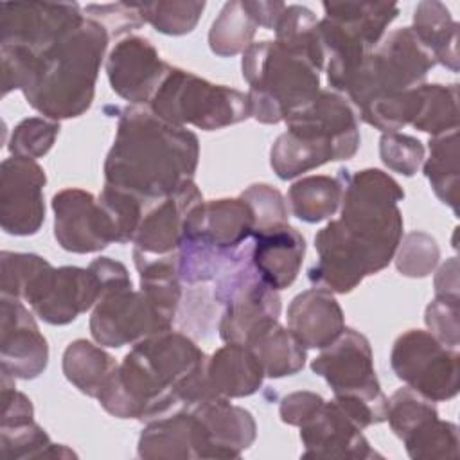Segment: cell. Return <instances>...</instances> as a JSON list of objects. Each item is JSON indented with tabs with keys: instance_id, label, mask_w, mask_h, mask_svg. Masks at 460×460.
Returning <instances> with one entry per match:
<instances>
[{
	"instance_id": "d6a6232c",
	"label": "cell",
	"mask_w": 460,
	"mask_h": 460,
	"mask_svg": "<svg viewBox=\"0 0 460 460\" xmlns=\"http://www.w3.org/2000/svg\"><path fill=\"white\" fill-rule=\"evenodd\" d=\"M429 156L422 169L435 196L458 214V129L440 133L429 138Z\"/></svg>"
},
{
	"instance_id": "7bdbcfd3",
	"label": "cell",
	"mask_w": 460,
	"mask_h": 460,
	"mask_svg": "<svg viewBox=\"0 0 460 460\" xmlns=\"http://www.w3.org/2000/svg\"><path fill=\"white\" fill-rule=\"evenodd\" d=\"M50 266L49 261L36 253L2 252L0 273H2V296L25 300L38 277Z\"/></svg>"
},
{
	"instance_id": "277c9868",
	"label": "cell",
	"mask_w": 460,
	"mask_h": 460,
	"mask_svg": "<svg viewBox=\"0 0 460 460\" xmlns=\"http://www.w3.org/2000/svg\"><path fill=\"white\" fill-rule=\"evenodd\" d=\"M108 31L86 14L38 59L27 102L50 120L75 119L93 101L97 75L110 43Z\"/></svg>"
},
{
	"instance_id": "f1b7e54d",
	"label": "cell",
	"mask_w": 460,
	"mask_h": 460,
	"mask_svg": "<svg viewBox=\"0 0 460 460\" xmlns=\"http://www.w3.org/2000/svg\"><path fill=\"white\" fill-rule=\"evenodd\" d=\"M133 261L140 277V291L162 314L174 322L181 300L176 252L167 255H147L133 250Z\"/></svg>"
},
{
	"instance_id": "4fadbf2b",
	"label": "cell",
	"mask_w": 460,
	"mask_h": 460,
	"mask_svg": "<svg viewBox=\"0 0 460 460\" xmlns=\"http://www.w3.org/2000/svg\"><path fill=\"white\" fill-rule=\"evenodd\" d=\"M75 2H4L0 4V45H16L40 56L81 18Z\"/></svg>"
},
{
	"instance_id": "8fae6325",
	"label": "cell",
	"mask_w": 460,
	"mask_h": 460,
	"mask_svg": "<svg viewBox=\"0 0 460 460\" xmlns=\"http://www.w3.org/2000/svg\"><path fill=\"white\" fill-rule=\"evenodd\" d=\"M320 350L311 370L327 381L334 397L363 402L386 417L388 399L381 392L367 336L345 327L332 343Z\"/></svg>"
},
{
	"instance_id": "e0dca14e",
	"label": "cell",
	"mask_w": 460,
	"mask_h": 460,
	"mask_svg": "<svg viewBox=\"0 0 460 460\" xmlns=\"http://www.w3.org/2000/svg\"><path fill=\"white\" fill-rule=\"evenodd\" d=\"M52 210L54 237L63 250L93 253L115 243L110 217L92 192L63 189L52 198Z\"/></svg>"
},
{
	"instance_id": "7402d4cb",
	"label": "cell",
	"mask_w": 460,
	"mask_h": 460,
	"mask_svg": "<svg viewBox=\"0 0 460 460\" xmlns=\"http://www.w3.org/2000/svg\"><path fill=\"white\" fill-rule=\"evenodd\" d=\"M137 451L146 460L208 458V438L198 415L185 408L147 420Z\"/></svg>"
},
{
	"instance_id": "ba28073f",
	"label": "cell",
	"mask_w": 460,
	"mask_h": 460,
	"mask_svg": "<svg viewBox=\"0 0 460 460\" xmlns=\"http://www.w3.org/2000/svg\"><path fill=\"white\" fill-rule=\"evenodd\" d=\"M435 65L433 54L417 40L411 27H401L385 34L368 52L345 93L356 110H361L376 99L424 84Z\"/></svg>"
},
{
	"instance_id": "6da1fadb",
	"label": "cell",
	"mask_w": 460,
	"mask_h": 460,
	"mask_svg": "<svg viewBox=\"0 0 460 460\" xmlns=\"http://www.w3.org/2000/svg\"><path fill=\"white\" fill-rule=\"evenodd\" d=\"M338 176L343 185L340 217L314 235L318 261L307 277L314 288L345 295L394 259L402 237L397 203L404 190L381 169H340Z\"/></svg>"
},
{
	"instance_id": "d4e9b609",
	"label": "cell",
	"mask_w": 460,
	"mask_h": 460,
	"mask_svg": "<svg viewBox=\"0 0 460 460\" xmlns=\"http://www.w3.org/2000/svg\"><path fill=\"white\" fill-rule=\"evenodd\" d=\"M189 410L198 415L207 431L208 458H237L257 437L253 415L223 395H210Z\"/></svg>"
},
{
	"instance_id": "7a4b0ae2",
	"label": "cell",
	"mask_w": 460,
	"mask_h": 460,
	"mask_svg": "<svg viewBox=\"0 0 460 460\" xmlns=\"http://www.w3.org/2000/svg\"><path fill=\"white\" fill-rule=\"evenodd\" d=\"M205 352L183 332L162 331L131 347L99 395L119 419L153 420L217 395L207 377Z\"/></svg>"
},
{
	"instance_id": "681fc988",
	"label": "cell",
	"mask_w": 460,
	"mask_h": 460,
	"mask_svg": "<svg viewBox=\"0 0 460 460\" xmlns=\"http://www.w3.org/2000/svg\"><path fill=\"white\" fill-rule=\"evenodd\" d=\"M460 296H435L424 314L428 332H431L440 343L451 349H458L460 343V322H458Z\"/></svg>"
},
{
	"instance_id": "5b68a950",
	"label": "cell",
	"mask_w": 460,
	"mask_h": 460,
	"mask_svg": "<svg viewBox=\"0 0 460 460\" xmlns=\"http://www.w3.org/2000/svg\"><path fill=\"white\" fill-rule=\"evenodd\" d=\"M252 117L277 124L311 102L320 92V70L277 41L252 43L243 52Z\"/></svg>"
},
{
	"instance_id": "5bb4252c",
	"label": "cell",
	"mask_w": 460,
	"mask_h": 460,
	"mask_svg": "<svg viewBox=\"0 0 460 460\" xmlns=\"http://www.w3.org/2000/svg\"><path fill=\"white\" fill-rule=\"evenodd\" d=\"M43 167L23 156L5 158L0 165V225L11 235H34L45 221Z\"/></svg>"
},
{
	"instance_id": "bcb514c9",
	"label": "cell",
	"mask_w": 460,
	"mask_h": 460,
	"mask_svg": "<svg viewBox=\"0 0 460 460\" xmlns=\"http://www.w3.org/2000/svg\"><path fill=\"white\" fill-rule=\"evenodd\" d=\"M59 122L47 117H27L18 122L9 138V151L13 156L41 158L50 151L58 135Z\"/></svg>"
},
{
	"instance_id": "ab89813d",
	"label": "cell",
	"mask_w": 460,
	"mask_h": 460,
	"mask_svg": "<svg viewBox=\"0 0 460 460\" xmlns=\"http://www.w3.org/2000/svg\"><path fill=\"white\" fill-rule=\"evenodd\" d=\"M402 442L408 456L413 460L458 458V428L438 417L413 429Z\"/></svg>"
},
{
	"instance_id": "836d02e7",
	"label": "cell",
	"mask_w": 460,
	"mask_h": 460,
	"mask_svg": "<svg viewBox=\"0 0 460 460\" xmlns=\"http://www.w3.org/2000/svg\"><path fill=\"white\" fill-rule=\"evenodd\" d=\"M275 41L305 58L318 70L325 66V52L314 13L305 5H286L275 25Z\"/></svg>"
},
{
	"instance_id": "4dcf8cb0",
	"label": "cell",
	"mask_w": 460,
	"mask_h": 460,
	"mask_svg": "<svg viewBox=\"0 0 460 460\" xmlns=\"http://www.w3.org/2000/svg\"><path fill=\"white\" fill-rule=\"evenodd\" d=\"M117 365L119 363L102 347L88 340H75L63 352L65 377L88 397L99 395Z\"/></svg>"
},
{
	"instance_id": "83f0119b",
	"label": "cell",
	"mask_w": 460,
	"mask_h": 460,
	"mask_svg": "<svg viewBox=\"0 0 460 460\" xmlns=\"http://www.w3.org/2000/svg\"><path fill=\"white\" fill-rule=\"evenodd\" d=\"M411 31L433 54L437 63L451 72H458V23L442 2H419L413 13Z\"/></svg>"
},
{
	"instance_id": "f907efd6",
	"label": "cell",
	"mask_w": 460,
	"mask_h": 460,
	"mask_svg": "<svg viewBox=\"0 0 460 460\" xmlns=\"http://www.w3.org/2000/svg\"><path fill=\"white\" fill-rule=\"evenodd\" d=\"M83 13L88 18L99 22L110 34V38L128 34L140 29L146 22L138 11V2H117V4H88Z\"/></svg>"
},
{
	"instance_id": "9c48e42d",
	"label": "cell",
	"mask_w": 460,
	"mask_h": 460,
	"mask_svg": "<svg viewBox=\"0 0 460 460\" xmlns=\"http://www.w3.org/2000/svg\"><path fill=\"white\" fill-rule=\"evenodd\" d=\"M246 248L214 282V302L223 305L219 336L225 343L246 345L259 331L279 320L280 296L252 264Z\"/></svg>"
},
{
	"instance_id": "60d3db41",
	"label": "cell",
	"mask_w": 460,
	"mask_h": 460,
	"mask_svg": "<svg viewBox=\"0 0 460 460\" xmlns=\"http://www.w3.org/2000/svg\"><path fill=\"white\" fill-rule=\"evenodd\" d=\"M205 2L171 0V2H138V11L146 23L167 36H181L194 31Z\"/></svg>"
},
{
	"instance_id": "7dc6e473",
	"label": "cell",
	"mask_w": 460,
	"mask_h": 460,
	"mask_svg": "<svg viewBox=\"0 0 460 460\" xmlns=\"http://www.w3.org/2000/svg\"><path fill=\"white\" fill-rule=\"evenodd\" d=\"M383 164L404 176H413L424 162V146L419 138L397 131L383 133L379 140Z\"/></svg>"
},
{
	"instance_id": "4316f807",
	"label": "cell",
	"mask_w": 460,
	"mask_h": 460,
	"mask_svg": "<svg viewBox=\"0 0 460 460\" xmlns=\"http://www.w3.org/2000/svg\"><path fill=\"white\" fill-rule=\"evenodd\" d=\"M207 377L217 395L239 399L261 388L264 370L248 345L226 343L207 359Z\"/></svg>"
},
{
	"instance_id": "cb8c5ba5",
	"label": "cell",
	"mask_w": 460,
	"mask_h": 460,
	"mask_svg": "<svg viewBox=\"0 0 460 460\" xmlns=\"http://www.w3.org/2000/svg\"><path fill=\"white\" fill-rule=\"evenodd\" d=\"M252 244V264L259 277L273 289L289 288L304 262L305 241L289 223L255 230Z\"/></svg>"
},
{
	"instance_id": "9a60e30c",
	"label": "cell",
	"mask_w": 460,
	"mask_h": 460,
	"mask_svg": "<svg viewBox=\"0 0 460 460\" xmlns=\"http://www.w3.org/2000/svg\"><path fill=\"white\" fill-rule=\"evenodd\" d=\"M255 232L250 205L239 198H219L198 203L187 216L183 237L214 253L237 257L248 248Z\"/></svg>"
},
{
	"instance_id": "f35d334b",
	"label": "cell",
	"mask_w": 460,
	"mask_h": 460,
	"mask_svg": "<svg viewBox=\"0 0 460 460\" xmlns=\"http://www.w3.org/2000/svg\"><path fill=\"white\" fill-rule=\"evenodd\" d=\"M420 104H422V92H420V86H417L394 95L376 99L358 111H359V119L365 124L383 133H392L411 124L419 115Z\"/></svg>"
},
{
	"instance_id": "8992f818",
	"label": "cell",
	"mask_w": 460,
	"mask_h": 460,
	"mask_svg": "<svg viewBox=\"0 0 460 460\" xmlns=\"http://www.w3.org/2000/svg\"><path fill=\"white\" fill-rule=\"evenodd\" d=\"M323 11L318 31L325 52L327 81L340 93L347 92L368 52L383 40L399 7L381 2H323Z\"/></svg>"
},
{
	"instance_id": "484cf974",
	"label": "cell",
	"mask_w": 460,
	"mask_h": 460,
	"mask_svg": "<svg viewBox=\"0 0 460 460\" xmlns=\"http://www.w3.org/2000/svg\"><path fill=\"white\" fill-rule=\"evenodd\" d=\"M288 329L305 349H323L341 334L345 316L331 291L313 288L291 300Z\"/></svg>"
},
{
	"instance_id": "44dd1931",
	"label": "cell",
	"mask_w": 460,
	"mask_h": 460,
	"mask_svg": "<svg viewBox=\"0 0 460 460\" xmlns=\"http://www.w3.org/2000/svg\"><path fill=\"white\" fill-rule=\"evenodd\" d=\"M203 201L194 180L185 181L172 194L146 207L133 235V250L147 255H167L178 250L189 212Z\"/></svg>"
},
{
	"instance_id": "8d00e7d4",
	"label": "cell",
	"mask_w": 460,
	"mask_h": 460,
	"mask_svg": "<svg viewBox=\"0 0 460 460\" xmlns=\"http://www.w3.org/2000/svg\"><path fill=\"white\" fill-rule=\"evenodd\" d=\"M2 456L5 460H25V458H72L75 453L66 446L54 444L47 431L34 420L0 426Z\"/></svg>"
},
{
	"instance_id": "74e56055",
	"label": "cell",
	"mask_w": 460,
	"mask_h": 460,
	"mask_svg": "<svg viewBox=\"0 0 460 460\" xmlns=\"http://www.w3.org/2000/svg\"><path fill=\"white\" fill-rule=\"evenodd\" d=\"M422 104L411 126L431 137L458 129V84H420Z\"/></svg>"
},
{
	"instance_id": "ac0fdd59",
	"label": "cell",
	"mask_w": 460,
	"mask_h": 460,
	"mask_svg": "<svg viewBox=\"0 0 460 460\" xmlns=\"http://www.w3.org/2000/svg\"><path fill=\"white\" fill-rule=\"evenodd\" d=\"M169 66L153 43L142 36L120 38L106 58V74L111 90L137 106L149 104Z\"/></svg>"
},
{
	"instance_id": "816d5d0a",
	"label": "cell",
	"mask_w": 460,
	"mask_h": 460,
	"mask_svg": "<svg viewBox=\"0 0 460 460\" xmlns=\"http://www.w3.org/2000/svg\"><path fill=\"white\" fill-rule=\"evenodd\" d=\"M323 401L325 399L314 392H291L280 399V419L289 426H300L323 404Z\"/></svg>"
},
{
	"instance_id": "52a82bcc",
	"label": "cell",
	"mask_w": 460,
	"mask_h": 460,
	"mask_svg": "<svg viewBox=\"0 0 460 460\" xmlns=\"http://www.w3.org/2000/svg\"><path fill=\"white\" fill-rule=\"evenodd\" d=\"M158 117L176 126L214 131L252 117L248 93L214 84L192 72L169 66L147 104Z\"/></svg>"
},
{
	"instance_id": "603a6c76",
	"label": "cell",
	"mask_w": 460,
	"mask_h": 460,
	"mask_svg": "<svg viewBox=\"0 0 460 460\" xmlns=\"http://www.w3.org/2000/svg\"><path fill=\"white\" fill-rule=\"evenodd\" d=\"M101 291V282L90 266H61L54 268L43 293L31 307L43 322L66 325L93 309Z\"/></svg>"
},
{
	"instance_id": "30bf717a",
	"label": "cell",
	"mask_w": 460,
	"mask_h": 460,
	"mask_svg": "<svg viewBox=\"0 0 460 460\" xmlns=\"http://www.w3.org/2000/svg\"><path fill=\"white\" fill-rule=\"evenodd\" d=\"M390 365L401 381L433 402L449 401L458 394L460 354L428 331L402 332L394 341Z\"/></svg>"
},
{
	"instance_id": "ee69618b",
	"label": "cell",
	"mask_w": 460,
	"mask_h": 460,
	"mask_svg": "<svg viewBox=\"0 0 460 460\" xmlns=\"http://www.w3.org/2000/svg\"><path fill=\"white\" fill-rule=\"evenodd\" d=\"M97 199L110 217L115 243H131L147 205L137 196L108 185L102 187Z\"/></svg>"
},
{
	"instance_id": "d590c367",
	"label": "cell",
	"mask_w": 460,
	"mask_h": 460,
	"mask_svg": "<svg viewBox=\"0 0 460 460\" xmlns=\"http://www.w3.org/2000/svg\"><path fill=\"white\" fill-rule=\"evenodd\" d=\"M259 29L244 0L226 2L208 31V47L216 56L232 58L244 52Z\"/></svg>"
},
{
	"instance_id": "3957f363",
	"label": "cell",
	"mask_w": 460,
	"mask_h": 460,
	"mask_svg": "<svg viewBox=\"0 0 460 460\" xmlns=\"http://www.w3.org/2000/svg\"><path fill=\"white\" fill-rule=\"evenodd\" d=\"M198 137L158 117L149 106H126L104 162V185L151 205L194 178Z\"/></svg>"
},
{
	"instance_id": "e575fe53",
	"label": "cell",
	"mask_w": 460,
	"mask_h": 460,
	"mask_svg": "<svg viewBox=\"0 0 460 460\" xmlns=\"http://www.w3.org/2000/svg\"><path fill=\"white\" fill-rule=\"evenodd\" d=\"M327 162H336L332 149L323 144L305 140L291 131L279 135L270 149L271 169L280 180L296 178Z\"/></svg>"
},
{
	"instance_id": "ffe728a7",
	"label": "cell",
	"mask_w": 460,
	"mask_h": 460,
	"mask_svg": "<svg viewBox=\"0 0 460 460\" xmlns=\"http://www.w3.org/2000/svg\"><path fill=\"white\" fill-rule=\"evenodd\" d=\"M298 428L304 444V458L367 460L377 456L361 433L363 429L336 399L323 401Z\"/></svg>"
},
{
	"instance_id": "f6af8a7d",
	"label": "cell",
	"mask_w": 460,
	"mask_h": 460,
	"mask_svg": "<svg viewBox=\"0 0 460 460\" xmlns=\"http://www.w3.org/2000/svg\"><path fill=\"white\" fill-rule=\"evenodd\" d=\"M394 257L401 275L422 279L437 268L440 259V248L429 234L415 230L401 237Z\"/></svg>"
},
{
	"instance_id": "b9f144b4",
	"label": "cell",
	"mask_w": 460,
	"mask_h": 460,
	"mask_svg": "<svg viewBox=\"0 0 460 460\" xmlns=\"http://www.w3.org/2000/svg\"><path fill=\"white\" fill-rule=\"evenodd\" d=\"M435 417H438L435 402L410 386L395 390L386 401V420L401 440Z\"/></svg>"
},
{
	"instance_id": "c3c4849f",
	"label": "cell",
	"mask_w": 460,
	"mask_h": 460,
	"mask_svg": "<svg viewBox=\"0 0 460 460\" xmlns=\"http://www.w3.org/2000/svg\"><path fill=\"white\" fill-rule=\"evenodd\" d=\"M255 217V230L288 223V201L282 192L268 183H253L241 192Z\"/></svg>"
},
{
	"instance_id": "2e32d148",
	"label": "cell",
	"mask_w": 460,
	"mask_h": 460,
	"mask_svg": "<svg viewBox=\"0 0 460 460\" xmlns=\"http://www.w3.org/2000/svg\"><path fill=\"white\" fill-rule=\"evenodd\" d=\"M288 131L329 146L336 160H349L359 147L358 115L352 104L334 90H320L304 108L291 113L286 120Z\"/></svg>"
},
{
	"instance_id": "f546056e",
	"label": "cell",
	"mask_w": 460,
	"mask_h": 460,
	"mask_svg": "<svg viewBox=\"0 0 460 460\" xmlns=\"http://www.w3.org/2000/svg\"><path fill=\"white\" fill-rule=\"evenodd\" d=\"M257 356L264 376L279 379L298 374L305 365V347L295 338V334L277 322H271L259 331L248 343Z\"/></svg>"
},
{
	"instance_id": "db71d44e",
	"label": "cell",
	"mask_w": 460,
	"mask_h": 460,
	"mask_svg": "<svg viewBox=\"0 0 460 460\" xmlns=\"http://www.w3.org/2000/svg\"><path fill=\"white\" fill-rule=\"evenodd\" d=\"M435 296H458V259L449 257L435 275Z\"/></svg>"
},
{
	"instance_id": "f5cc1de1",
	"label": "cell",
	"mask_w": 460,
	"mask_h": 460,
	"mask_svg": "<svg viewBox=\"0 0 460 460\" xmlns=\"http://www.w3.org/2000/svg\"><path fill=\"white\" fill-rule=\"evenodd\" d=\"M248 11L259 23V27L275 31L279 18L282 16L286 4L284 2H262V0H244Z\"/></svg>"
},
{
	"instance_id": "d6986e66",
	"label": "cell",
	"mask_w": 460,
	"mask_h": 460,
	"mask_svg": "<svg viewBox=\"0 0 460 460\" xmlns=\"http://www.w3.org/2000/svg\"><path fill=\"white\" fill-rule=\"evenodd\" d=\"M49 345L22 300H0V367L14 379H34L47 368Z\"/></svg>"
},
{
	"instance_id": "1f68e13d",
	"label": "cell",
	"mask_w": 460,
	"mask_h": 460,
	"mask_svg": "<svg viewBox=\"0 0 460 460\" xmlns=\"http://www.w3.org/2000/svg\"><path fill=\"white\" fill-rule=\"evenodd\" d=\"M343 185L340 176L314 174L295 181L288 190V205L295 217L305 223H320L340 208Z\"/></svg>"
},
{
	"instance_id": "7c38bea8",
	"label": "cell",
	"mask_w": 460,
	"mask_h": 460,
	"mask_svg": "<svg viewBox=\"0 0 460 460\" xmlns=\"http://www.w3.org/2000/svg\"><path fill=\"white\" fill-rule=\"evenodd\" d=\"M171 327L172 320L162 314L140 289L135 291L133 284L104 291L90 316L92 338L113 349L135 345Z\"/></svg>"
}]
</instances>
